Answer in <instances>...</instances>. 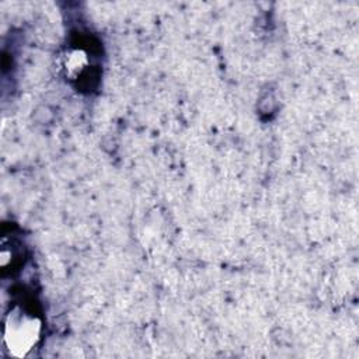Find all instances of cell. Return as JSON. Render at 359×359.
<instances>
[{
  "instance_id": "cell-2",
  "label": "cell",
  "mask_w": 359,
  "mask_h": 359,
  "mask_svg": "<svg viewBox=\"0 0 359 359\" xmlns=\"http://www.w3.org/2000/svg\"><path fill=\"white\" fill-rule=\"evenodd\" d=\"M88 65L87 53L81 49H72L63 59V69L69 77H77Z\"/></svg>"
},
{
  "instance_id": "cell-1",
  "label": "cell",
  "mask_w": 359,
  "mask_h": 359,
  "mask_svg": "<svg viewBox=\"0 0 359 359\" xmlns=\"http://www.w3.org/2000/svg\"><path fill=\"white\" fill-rule=\"evenodd\" d=\"M41 320L18 310L10 311L4 318L3 344L8 355L14 358L27 356L41 338Z\"/></svg>"
}]
</instances>
